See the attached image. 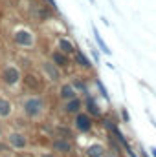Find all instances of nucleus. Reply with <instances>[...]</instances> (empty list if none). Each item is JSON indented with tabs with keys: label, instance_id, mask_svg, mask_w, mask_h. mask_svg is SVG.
<instances>
[{
	"label": "nucleus",
	"instance_id": "17",
	"mask_svg": "<svg viewBox=\"0 0 156 157\" xmlns=\"http://www.w3.org/2000/svg\"><path fill=\"white\" fill-rule=\"evenodd\" d=\"M94 39H96V42L99 44V48H101V51H103V53H107V55L110 53V49H109V46L105 44V40L101 39V35H99V31H97L96 28H94Z\"/></svg>",
	"mask_w": 156,
	"mask_h": 157
},
{
	"label": "nucleus",
	"instance_id": "21",
	"mask_svg": "<svg viewBox=\"0 0 156 157\" xmlns=\"http://www.w3.org/2000/svg\"><path fill=\"white\" fill-rule=\"evenodd\" d=\"M39 157H55L53 154H48V152H44V154H40Z\"/></svg>",
	"mask_w": 156,
	"mask_h": 157
},
{
	"label": "nucleus",
	"instance_id": "19",
	"mask_svg": "<svg viewBox=\"0 0 156 157\" xmlns=\"http://www.w3.org/2000/svg\"><path fill=\"white\" fill-rule=\"evenodd\" d=\"M96 86H97V88H99V93H101V95H103V97H105V99H109V93H107V88H105V86H103V82H101V80H99V78H97V80H96Z\"/></svg>",
	"mask_w": 156,
	"mask_h": 157
},
{
	"label": "nucleus",
	"instance_id": "5",
	"mask_svg": "<svg viewBox=\"0 0 156 157\" xmlns=\"http://www.w3.org/2000/svg\"><path fill=\"white\" fill-rule=\"evenodd\" d=\"M92 117L88 115V113H77L76 115V128H77L79 132H83V133H86V132H90L92 130Z\"/></svg>",
	"mask_w": 156,
	"mask_h": 157
},
{
	"label": "nucleus",
	"instance_id": "6",
	"mask_svg": "<svg viewBox=\"0 0 156 157\" xmlns=\"http://www.w3.org/2000/svg\"><path fill=\"white\" fill-rule=\"evenodd\" d=\"M59 97L63 99V101H72V99H76L77 97V91H76V86L74 84H63L61 86V90H59Z\"/></svg>",
	"mask_w": 156,
	"mask_h": 157
},
{
	"label": "nucleus",
	"instance_id": "24",
	"mask_svg": "<svg viewBox=\"0 0 156 157\" xmlns=\"http://www.w3.org/2000/svg\"><path fill=\"white\" fill-rule=\"evenodd\" d=\"M90 2H94V0H90Z\"/></svg>",
	"mask_w": 156,
	"mask_h": 157
},
{
	"label": "nucleus",
	"instance_id": "1",
	"mask_svg": "<svg viewBox=\"0 0 156 157\" xmlns=\"http://www.w3.org/2000/svg\"><path fill=\"white\" fill-rule=\"evenodd\" d=\"M22 110H24V113L28 117H31V119L40 117L42 112H44V99L42 97H28V99H24Z\"/></svg>",
	"mask_w": 156,
	"mask_h": 157
},
{
	"label": "nucleus",
	"instance_id": "10",
	"mask_svg": "<svg viewBox=\"0 0 156 157\" xmlns=\"http://www.w3.org/2000/svg\"><path fill=\"white\" fill-rule=\"evenodd\" d=\"M81 108H83V101H81L79 97L68 101V102H64V112H66V113H79Z\"/></svg>",
	"mask_w": 156,
	"mask_h": 157
},
{
	"label": "nucleus",
	"instance_id": "25",
	"mask_svg": "<svg viewBox=\"0 0 156 157\" xmlns=\"http://www.w3.org/2000/svg\"><path fill=\"white\" fill-rule=\"evenodd\" d=\"M0 132H2V130H0Z\"/></svg>",
	"mask_w": 156,
	"mask_h": 157
},
{
	"label": "nucleus",
	"instance_id": "22",
	"mask_svg": "<svg viewBox=\"0 0 156 157\" xmlns=\"http://www.w3.org/2000/svg\"><path fill=\"white\" fill-rule=\"evenodd\" d=\"M48 2H50V6H53V9L57 7V2H55V0H48Z\"/></svg>",
	"mask_w": 156,
	"mask_h": 157
},
{
	"label": "nucleus",
	"instance_id": "16",
	"mask_svg": "<svg viewBox=\"0 0 156 157\" xmlns=\"http://www.w3.org/2000/svg\"><path fill=\"white\" fill-rule=\"evenodd\" d=\"M76 62H77L81 68H84V70H90L92 68V64H90V60L81 53V51H76Z\"/></svg>",
	"mask_w": 156,
	"mask_h": 157
},
{
	"label": "nucleus",
	"instance_id": "3",
	"mask_svg": "<svg viewBox=\"0 0 156 157\" xmlns=\"http://www.w3.org/2000/svg\"><path fill=\"white\" fill-rule=\"evenodd\" d=\"M7 143H9V146H13L15 150H24V148L28 146V139H26L24 133H20V132H11V133L7 135Z\"/></svg>",
	"mask_w": 156,
	"mask_h": 157
},
{
	"label": "nucleus",
	"instance_id": "14",
	"mask_svg": "<svg viewBox=\"0 0 156 157\" xmlns=\"http://www.w3.org/2000/svg\"><path fill=\"white\" fill-rule=\"evenodd\" d=\"M86 155L88 157H105V148L103 144H92L86 148Z\"/></svg>",
	"mask_w": 156,
	"mask_h": 157
},
{
	"label": "nucleus",
	"instance_id": "12",
	"mask_svg": "<svg viewBox=\"0 0 156 157\" xmlns=\"http://www.w3.org/2000/svg\"><path fill=\"white\" fill-rule=\"evenodd\" d=\"M57 46H59V51H61L63 55H70V53H74V51H76L74 44H72L68 39H59Z\"/></svg>",
	"mask_w": 156,
	"mask_h": 157
},
{
	"label": "nucleus",
	"instance_id": "20",
	"mask_svg": "<svg viewBox=\"0 0 156 157\" xmlns=\"http://www.w3.org/2000/svg\"><path fill=\"white\" fill-rule=\"evenodd\" d=\"M121 117L125 122H130V117H129V113H127V110H121Z\"/></svg>",
	"mask_w": 156,
	"mask_h": 157
},
{
	"label": "nucleus",
	"instance_id": "11",
	"mask_svg": "<svg viewBox=\"0 0 156 157\" xmlns=\"http://www.w3.org/2000/svg\"><path fill=\"white\" fill-rule=\"evenodd\" d=\"M24 84H26V88H30V90H33V91H39L40 90V78H37L35 75H31V73H28V75H24Z\"/></svg>",
	"mask_w": 156,
	"mask_h": 157
},
{
	"label": "nucleus",
	"instance_id": "15",
	"mask_svg": "<svg viewBox=\"0 0 156 157\" xmlns=\"http://www.w3.org/2000/svg\"><path fill=\"white\" fill-rule=\"evenodd\" d=\"M86 106H88V115L92 113V115H101V110H99V106L94 102V99L88 95L86 97Z\"/></svg>",
	"mask_w": 156,
	"mask_h": 157
},
{
	"label": "nucleus",
	"instance_id": "18",
	"mask_svg": "<svg viewBox=\"0 0 156 157\" xmlns=\"http://www.w3.org/2000/svg\"><path fill=\"white\" fill-rule=\"evenodd\" d=\"M55 133L59 135L57 139H66V141H68V139L72 137V132H70L68 128H63V126H61V128H55Z\"/></svg>",
	"mask_w": 156,
	"mask_h": 157
},
{
	"label": "nucleus",
	"instance_id": "4",
	"mask_svg": "<svg viewBox=\"0 0 156 157\" xmlns=\"http://www.w3.org/2000/svg\"><path fill=\"white\" fill-rule=\"evenodd\" d=\"M13 40H15L18 46H22V48L33 46V35H31L28 29H18V31H15V33H13Z\"/></svg>",
	"mask_w": 156,
	"mask_h": 157
},
{
	"label": "nucleus",
	"instance_id": "13",
	"mask_svg": "<svg viewBox=\"0 0 156 157\" xmlns=\"http://www.w3.org/2000/svg\"><path fill=\"white\" fill-rule=\"evenodd\" d=\"M51 60H53V64L59 66V68H66V66H68V59H66V55H63L61 51H53V53H51Z\"/></svg>",
	"mask_w": 156,
	"mask_h": 157
},
{
	"label": "nucleus",
	"instance_id": "23",
	"mask_svg": "<svg viewBox=\"0 0 156 157\" xmlns=\"http://www.w3.org/2000/svg\"><path fill=\"white\" fill-rule=\"evenodd\" d=\"M151 157H156V148H154V146L151 148Z\"/></svg>",
	"mask_w": 156,
	"mask_h": 157
},
{
	"label": "nucleus",
	"instance_id": "2",
	"mask_svg": "<svg viewBox=\"0 0 156 157\" xmlns=\"http://www.w3.org/2000/svg\"><path fill=\"white\" fill-rule=\"evenodd\" d=\"M2 78H4V82L7 84V86H15V84H18L20 82V71H18V68H15V66H7L6 70H4V73H2Z\"/></svg>",
	"mask_w": 156,
	"mask_h": 157
},
{
	"label": "nucleus",
	"instance_id": "7",
	"mask_svg": "<svg viewBox=\"0 0 156 157\" xmlns=\"http://www.w3.org/2000/svg\"><path fill=\"white\" fill-rule=\"evenodd\" d=\"M51 148H53V152H59V154H64V155L72 152V144L66 139H55L51 143Z\"/></svg>",
	"mask_w": 156,
	"mask_h": 157
},
{
	"label": "nucleus",
	"instance_id": "8",
	"mask_svg": "<svg viewBox=\"0 0 156 157\" xmlns=\"http://www.w3.org/2000/svg\"><path fill=\"white\" fill-rule=\"evenodd\" d=\"M42 70L46 71V75L50 77L51 82H57V80L61 78V71H59V68H57L55 64H51V62H42Z\"/></svg>",
	"mask_w": 156,
	"mask_h": 157
},
{
	"label": "nucleus",
	"instance_id": "9",
	"mask_svg": "<svg viewBox=\"0 0 156 157\" xmlns=\"http://www.w3.org/2000/svg\"><path fill=\"white\" fill-rule=\"evenodd\" d=\"M11 113H13V104H11V101L0 97V119H7Z\"/></svg>",
	"mask_w": 156,
	"mask_h": 157
}]
</instances>
